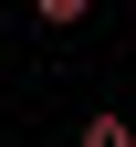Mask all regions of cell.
Returning a JSON list of instances; mask_svg holds the SVG:
<instances>
[{
    "label": "cell",
    "instance_id": "6da1fadb",
    "mask_svg": "<svg viewBox=\"0 0 136 147\" xmlns=\"http://www.w3.org/2000/svg\"><path fill=\"white\" fill-rule=\"evenodd\" d=\"M73 147H136V126H126V116H84V137H73Z\"/></svg>",
    "mask_w": 136,
    "mask_h": 147
}]
</instances>
